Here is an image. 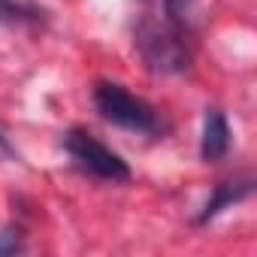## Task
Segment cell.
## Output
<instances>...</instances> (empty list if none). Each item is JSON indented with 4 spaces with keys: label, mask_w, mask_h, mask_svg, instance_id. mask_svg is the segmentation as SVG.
Returning <instances> with one entry per match:
<instances>
[{
    "label": "cell",
    "mask_w": 257,
    "mask_h": 257,
    "mask_svg": "<svg viewBox=\"0 0 257 257\" xmlns=\"http://www.w3.org/2000/svg\"><path fill=\"white\" fill-rule=\"evenodd\" d=\"M191 7L194 0H143V16L134 28V46L152 73L176 76L191 67Z\"/></svg>",
    "instance_id": "1"
},
{
    "label": "cell",
    "mask_w": 257,
    "mask_h": 257,
    "mask_svg": "<svg viewBox=\"0 0 257 257\" xmlns=\"http://www.w3.org/2000/svg\"><path fill=\"white\" fill-rule=\"evenodd\" d=\"M94 106L109 124L121 127V131L146 134V137H161L167 131L161 112L118 82H97L94 85Z\"/></svg>",
    "instance_id": "2"
},
{
    "label": "cell",
    "mask_w": 257,
    "mask_h": 257,
    "mask_svg": "<svg viewBox=\"0 0 257 257\" xmlns=\"http://www.w3.org/2000/svg\"><path fill=\"white\" fill-rule=\"evenodd\" d=\"M64 149L82 173H88L100 182H127L131 179L127 161L121 155H115L109 146H103L94 134L82 131V127H73V131L64 134Z\"/></svg>",
    "instance_id": "3"
},
{
    "label": "cell",
    "mask_w": 257,
    "mask_h": 257,
    "mask_svg": "<svg viewBox=\"0 0 257 257\" xmlns=\"http://www.w3.org/2000/svg\"><path fill=\"white\" fill-rule=\"evenodd\" d=\"M230 152V124L221 109H206L203 118V137H200V158L206 164L221 161Z\"/></svg>",
    "instance_id": "4"
},
{
    "label": "cell",
    "mask_w": 257,
    "mask_h": 257,
    "mask_svg": "<svg viewBox=\"0 0 257 257\" xmlns=\"http://www.w3.org/2000/svg\"><path fill=\"white\" fill-rule=\"evenodd\" d=\"M251 191H254V182H251V179H227V182H218V185H215V194L209 197V203H206L203 212L197 215V224H206V221H212L218 212L230 209L233 203H242L245 197H251Z\"/></svg>",
    "instance_id": "5"
},
{
    "label": "cell",
    "mask_w": 257,
    "mask_h": 257,
    "mask_svg": "<svg viewBox=\"0 0 257 257\" xmlns=\"http://www.w3.org/2000/svg\"><path fill=\"white\" fill-rule=\"evenodd\" d=\"M43 19V10L28 0H0V22L4 25H34Z\"/></svg>",
    "instance_id": "6"
},
{
    "label": "cell",
    "mask_w": 257,
    "mask_h": 257,
    "mask_svg": "<svg viewBox=\"0 0 257 257\" xmlns=\"http://www.w3.org/2000/svg\"><path fill=\"white\" fill-rule=\"evenodd\" d=\"M22 248H25V242H22V230L19 227L0 230V254H16Z\"/></svg>",
    "instance_id": "7"
},
{
    "label": "cell",
    "mask_w": 257,
    "mask_h": 257,
    "mask_svg": "<svg viewBox=\"0 0 257 257\" xmlns=\"http://www.w3.org/2000/svg\"><path fill=\"white\" fill-rule=\"evenodd\" d=\"M0 152H7V155H13V146H10V140L0 134Z\"/></svg>",
    "instance_id": "8"
}]
</instances>
